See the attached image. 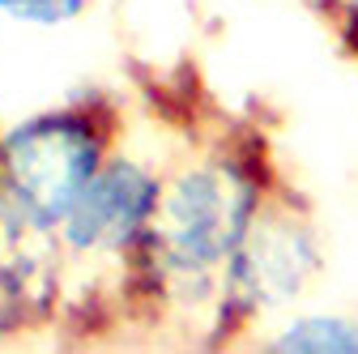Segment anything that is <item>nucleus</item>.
I'll use <instances>...</instances> for the list:
<instances>
[{
	"instance_id": "obj_3",
	"label": "nucleus",
	"mask_w": 358,
	"mask_h": 354,
	"mask_svg": "<svg viewBox=\"0 0 358 354\" xmlns=\"http://www.w3.org/2000/svg\"><path fill=\"white\" fill-rule=\"evenodd\" d=\"M320 264H324V248L307 209L282 188H264L227 269H222V286H217L222 325L252 320L260 312L294 303L311 286V278L320 274Z\"/></svg>"
},
{
	"instance_id": "obj_2",
	"label": "nucleus",
	"mask_w": 358,
	"mask_h": 354,
	"mask_svg": "<svg viewBox=\"0 0 358 354\" xmlns=\"http://www.w3.org/2000/svg\"><path fill=\"white\" fill-rule=\"evenodd\" d=\"M120 137V111L107 94H81L0 132V192L43 227L60 218L103 167Z\"/></svg>"
},
{
	"instance_id": "obj_5",
	"label": "nucleus",
	"mask_w": 358,
	"mask_h": 354,
	"mask_svg": "<svg viewBox=\"0 0 358 354\" xmlns=\"http://www.w3.org/2000/svg\"><path fill=\"white\" fill-rule=\"evenodd\" d=\"M273 350L286 354H358V320L350 316H294L268 337Z\"/></svg>"
},
{
	"instance_id": "obj_7",
	"label": "nucleus",
	"mask_w": 358,
	"mask_h": 354,
	"mask_svg": "<svg viewBox=\"0 0 358 354\" xmlns=\"http://www.w3.org/2000/svg\"><path fill=\"white\" fill-rule=\"evenodd\" d=\"M337 34H341V48L358 60V0H329Z\"/></svg>"
},
{
	"instance_id": "obj_1",
	"label": "nucleus",
	"mask_w": 358,
	"mask_h": 354,
	"mask_svg": "<svg viewBox=\"0 0 358 354\" xmlns=\"http://www.w3.org/2000/svg\"><path fill=\"white\" fill-rule=\"evenodd\" d=\"M264 188V171L243 154H209L166 175L141 239L120 260L132 299H217L222 269Z\"/></svg>"
},
{
	"instance_id": "obj_6",
	"label": "nucleus",
	"mask_w": 358,
	"mask_h": 354,
	"mask_svg": "<svg viewBox=\"0 0 358 354\" xmlns=\"http://www.w3.org/2000/svg\"><path fill=\"white\" fill-rule=\"evenodd\" d=\"M90 9V0H0V17H9L17 26H38V30H56L81 22Z\"/></svg>"
},
{
	"instance_id": "obj_4",
	"label": "nucleus",
	"mask_w": 358,
	"mask_h": 354,
	"mask_svg": "<svg viewBox=\"0 0 358 354\" xmlns=\"http://www.w3.org/2000/svg\"><path fill=\"white\" fill-rule=\"evenodd\" d=\"M158 184L162 180L145 162L128 158V154H107L103 167L90 175V184L77 192V201L69 205V213L56 227L64 260H77V264L124 260L150 222Z\"/></svg>"
}]
</instances>
